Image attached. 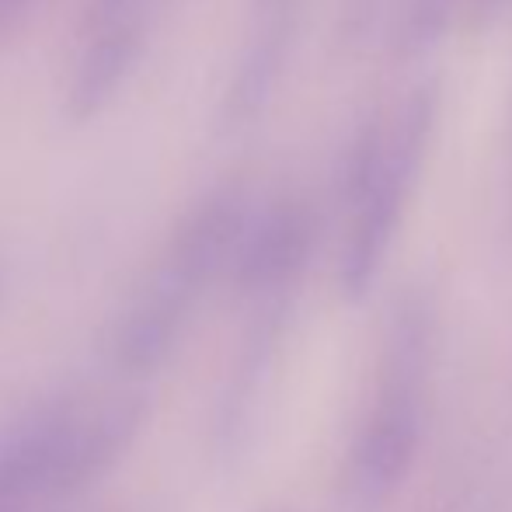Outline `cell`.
<instances>
[{"label":"cell","mask_w":512,"mask_h":512,"mask_svg":"<svg viewBox=\"0 0 512 512\" xmlns=\"http://www.w3.org/2000/svg\"><path fill=\"white\" fill-rule=\"evenodd\" d=\"M161 0H84L63 63V112L95 119L122 95L147 53Z\"/></svg>","instance_id":"6da1fadb"},{"label":"cell","mask_w":512,"mask_h":512,"mask_svg":"<svg viewBox=\"0 0 512 512\" xmlns=\"http://www.w3.org/2000/svg\"><path fill=\"white\" fill-rule=\"evenodd\" d=\"M422 349L411 342H391V356H384V387L356 439V485L370 499H384L408 474L418 450V373Z\"/></svg>","instance_id":"7a4b0ae2"}]
</instances>
